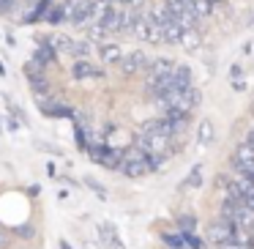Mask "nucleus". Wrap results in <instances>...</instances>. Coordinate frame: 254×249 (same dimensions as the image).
<instances>
[{"label":"nucleus","instance_id":"f257e3e1","mask_svg":"<svg viewBox=\"0 0 254 249\" xmlns=\"http://www.w3.org/2000/svg\"><path fill=\"white\" fill-rule=\"evenodd\" d=\"M68 19L79 28H88L90 19H96V11H99V0H68L66 3Z\"/></svg>","mask_w":254,"mask_h":249},{"label":"nucleus","instance_id":"f03ea898","mask_svg":"<svg viewBox=\"0 0 254 249\" xmlns=\"http://www.w3.org/2000/svg\"><path fill=\"white\" fill-rule=\"evenodd\" d=\"M238 230H241L238 225H232V222H227V219L219 216V219L208 222V227H205V241L221 247V244H227V241H235Z\"/></svg>","mask_w":254,"mask_h":249},{"label":"nucleus","instance_id":"7ed1b4c3","mask_svg":"<svg viewBox=\"0 0 254 249\" xmlns=\"http://www.w3.org/2000/svg\"><path fill=\"white\" fill-rule=\"evenodd\" d=\"M164 3H167V8L172 11V19H175V22L181 25L183 30L197 28L199 17H197V11H194L191 6H189L186 0H164Z\"/></svg>","mask_w":254,"mask_h":249},{"label":"nucleus","instance_id":"20e7f679","mask_svg":"<svg viewBox=\"0 0 254 249\" xmlns=\"http://www.w3.org/2000/svg\"><path fill=\"white\" fill-rule=\"evenodd\" d=\"M175 66H178L175 58H153L150 66H148V72H145V85L153 88L161 77H170V74L175 72Z\"/></svg>","mask_w":254,"mask_h":249},{"label":"nucleus","instance_id":"39448f33","mask_svg":"<svg viewBox=\"0 0 254 249\" xmlns=\"http://www.w3.org/2000/svg\"><path fill=\"white\" fill-rule=\"evenodd\" d=\"M150 61H153V58H148L142 50H134V52H128V55H123V61L118 63V66H121V72L126 74V77H134V74L148 72Z\"/></svg>","mask_w":254,"mask_h":249},{"label":"nucleus","instance_id":"423d86ee","mask_svg":"<svg viewBox=\"0 0 254 249\" xmlns=\"http://www.w3.org/2000/svg\"><path fill=\"white\" fill-rule=\"evenodd\" d=\"M71 77L79 80V83H85V80H101V77H104V72H101L99 66H93L88 58H77L74 66H71Z\"/></svg>","mask_w":254,"mask_h":249},{"label":"nucleus","instance_id":"0eeeda50","mask_svg":"<svg viewBox=\"0 0 254 249\" xmlns=\"http://www.w3.org/2000/svg\"><path fill=\"white\" fill-rule=\"evenodd\" d=\"M96 55H99L101 63H121L123 61V47L115 44V41H104V44L96 47Z\"/></svg>","mask_w":254,"mask_h":249},{"label":"nucleus","instance_id":"6e6552de","mask_svg":"<svg viewBox=\"0 0 254 249\" xmlns=\"http://www.w3.org/2000/svg\"><path fill=\"white\" fill-rule=\"evenodd\" d=\"M172 80H175V88L178 90H186V88H191V85H194V74H191V69H189L186 63H178L175 72H172Z\"/></svg>","mask_w":254,"mask_h":249},{"label":"nucleus","instance_id":"1a4fd4ad","mask_svg":"<svg viewBox=\"0 0 254 249\" xmlns=\"http://www.w3.org/2000/svg\"><path fill=\"white\" fill-rule=\"evenodd\" d=\"M181 47L186 52H194V50H199L202 47V33H199L197 28H189V30H183V36H181Z\"/></svg>","mask_w":254,"mask_h":249},{"label":"nucleus","instance_id":"9d476101","mask_svg":"<svg viewBox=\"0 0 254 249\" xmlns=\"http://www.w3.org/2000/svg\"><path fill=\"white\" fill-rule=\"evenodd\" d=\"M139 132H156V134H170L172 137V126H170V118H153V121H145Z\"/></svg>","mask_w":254,"mask_h":249},{"label":"nucleus","instance_id":"9b49d317","mask_svg":"<svg viewBox=\"0 0 254 249\" xmlns=\"http://www.w3.org/2000/svg\"><path fill=\"white\" fill-rule=\"evenodd\" d=\"M150 19H153V22L159 25V28H164L167 22H175V19H172V11L167 8L164 0H161V3H156V6L150 8Z\"/></svg>","mask_w":254,"mask_h":249},{"label":"nucleus","instance_id":"f8f14e48","mask_svg":"<svg viewBox=\"0 0 254 249\" xmlns=\"http://www.w3.org/2000/svg\"><path fill=\"white\" fill-rule=\"evenodd\" d=\"M181 36H183V28L178 22H167L164 28H161V39H164V44H181Z\"/></svg>","mask_w":254,"mask_h":249},{"label":"nucleus","instance_id":"ddd939ff","mask_svg":"<svg viewBox=\"0 0 254 249\" xmlns=\"http://www.w3.org/2000/svg\"><path fill=\"white\" fill-rule=\"evenodd\" d=\"M213 137H216L213 123H210V121H202V123L197 126V143L205 148V145H210V143H213Z\"/></svg>","mask_w":254,"mask_h":249},{"label":"nucleus","instance_id":"4468645a","mask_svg":"<svg viewBox=\"0 0 254 249\" xmlns=\"http://www.w3.org/2000/svg\"><path fill=\"white\" fill-rule=\"evenodd\" d=\"M99 233H101V238H104L107 244H112V249H126L121 241H118V230L110 225V222H101V225H99Z\"/></svg>","mask_w":254,"mask_h":249},{"label":"nucleus","instance_id":"2eb2a0df","mask_svg":"<svg viewBox=\"0 0 254 249\" xmlns=\"http://www.w3.org/2000/svg\"><path fill=\"white\" fill-rule=\"evenodd\" d=\"M50 44L55 47L58 55H71V50H74V39H71V36H63V33H58Z\"/></svg>","mask_w":254,"mask_h":249},{"label":"nucleus","instance_id":"dca6fc26","mask_svg":"<svg viewBox=\"0 0 254 249\" xmlns=\"http://www.w3.org/2000/svg\"><path fill=\"white\" fill-rule=\"evenodd\" d=\"M161 241H164L170 249H186V236H183V230H178V233H164V236H161Z\"/></svg>","mask_w":254,"mask_h":249},{"label":"nucleus","instance_id":"f3484780","mask_svg":"<svg viewBox=\"0 0 254 249\" xmlns=\"http://www.w3.org/2000/svg\"><path fill=\"white\" fill-rule=\"evenodd\" d=\"M186 3L194 8V11H197L199 19H202V17H210V14H213V6H216V3H210V0H186Z\"/></svg>","mask_w":254,"mask_h":249},{"label":"nucleus","instance_id":"a211bd4d","mask_svg":"<svg viewBox=\"0 0 254 249\" xmlns=\"http://www.w3.org/2000/svg\"><path fill=\"white\" fill-rule=\"evenodd\" d=\"M110 36H112V33H110V30H107L101 22H96V25H90V28H88V39L96 41V44H104V39H110Z\"/></svg>","mask_w":254,"mask_h":249},{"label":"nucleus","instance_id":"6ab92c4d","mask_svg":"<svg viewBox=\"0 0 254 249\" xmlns=\"http://www.w3.org/2000/svg\"><path fill=\"white\" fill-rule=\"evenodd\" d=\"M90 52H93V41L90 39H74V50H71V55L74 58H90Z\"/></svg>","mask_w":254,"mask_h":249},{"label":"nucleus","instance_id":"aec40b11","mask_svg":"<svg viewBox=\"0 0 254 249\" xmlns=\"http://www.w3.org/2000/svg\"><path fill=\"white\" fill-rule=\"evenodd\" d=\"M202 170H205L202 165H194L191 170H189V178H186L189 189H202Z\"/></svg>","mask_w":254,"mask_h":249},{"label":"nucleus","instance_id":"412c9836","mask_svg":"<svg viewBox=\"0 0 254 249\" xmlns=\"http://www.w3.org/2000/svg\"><path fill=\"white\" fill-rule=\"evenodd\" d=\"M63 19H68L66 3H63V6H52V8H50V14H47V22H50V25H61Z\"/></svg>","mask_w":254,"mask_h":249},{"label":"nucleus","instance_id":"4be33fe9","mask_svg":"<svg viewBox=\"0 0 254 249\" xmlns=\"http://www.w3.org/2000/svg\"><path fill=\"white\" fill-rule=\"evenodd\" d=\"M85 186H88L90 189V192H93L96 194V197H101V200H107V189H104V183H99V181H96V178L93 175H85Z\"/></svg>","mask_w":254,"mask_h":249},{"label":"nucleus","instance_id":"5701e85b","mask_svg":"<svg viewBox=\"0 0 254 249\" xmlns=\"http://www.w3.org/2000/svg\"><path fill=\"white\" fill-rule=\"evenodd\" d=\"M178 225H181L183 233H194V230H197V216H194V214H181V216H178Z\"/></svg>","mask_w":254,"mask_h":249},{"label":"nucleus","instance_id":"b1692460","mask_svg":"<svg viewBox=\"0 0 254 249\" xmlns=\"http://www.w3.org/2000/svg\"><path fill=\"white\" fill-rule=\"evenodd\" d=\"M219 249H254V247H249V244H241V241H227V244H221Z\"/></svg>","mask_w":254,"mask_h":249},{"label":"nucleus","instance_id":"393cba45","mask_svg":"<svg viewBox=\"0 0 254 249\" xmlns=\"http://www.w3.org/2000/svg\"><path fill=\"white\" fill-rule=\"evenodd\" d=\"M126 6L134 8V11H142V8H145V0H126Z\"/></svg>","mask_w":254,"mask_h":249},{"label":"nucleus","instance_id":"a878e982","mask_svg":"<svg viewBox=\"0 0 254 249\" xmlns=\"http://www.w3.org/2000/svg\"><path fill=\"white\" fill-rule=\"evenodd\" d=\"M243 205H249V208H254V192L243 194Z\"/></svg>","mask_w":254,"mask_h":249},{"label":"nucleus","instance_id":"bb28decb","mask_svg":"<svg viewBox=\"0 0 254 249\" xmlns=\"http://www.w3.org/2000/svg\"><path fill=\"white\" fill-rule=\"evenodd\" d=\"M241 172H246L249 178H254V165H243V167H238Z\"/></svg>","mask_w":254,"mask_h":249},{"label":"nucleus","instance_id":"cd10ccee","mask_svg":"<svg viewBox=\"0 0 254 249\" xmlns=\"http://www.w3.org/2000/svg\"><path fill=\"white\" fill-rule=\"evenodd\" d=\"M6 123H8V132H17V129H19V123H17V121H14V118H8V121H6Z\"/></svg>","mask_w":254,"mask_h":249},{"label":"nucleus","instance_id":"c85d7f7f","mask_svg":"<svg viewBox=\"0 0 254 249\" xmlns=\"http://www.w3.org/2000/svg\"><path fill=\"white\" fill-rule=\"evenodd\" d=\"M232 88H235V90H243V88H246V83H243V80H235V83H232Z\"/></svg>","mask_w":254,"mask_h":249},{"label":"nucleus","instance_id":"c756f323","mask_svg":"<svg viewBox=\"0 0 254 249\" xmlns=\"http://www.w3.org/2000/svg\"><path fill=\"white\" fill-rule=\"evenodd\" d=\"M246 140H249V143H254V123L249 126V132H246Z\"/></svg>","mask_w":254,"mask_h":249},{"label":"nucleus","instance_id":"7c9ffc66","mask_svg":"<svg viewBox=\"0 0 254 249\" xmlns=\"http://www.w3.org/2000/svg\"><path fill=\"white\" fill-rule=\"evenodd\" d=\"M0 244H3V233H0Z\"/></svg>","mask_w":254,"mask_h":249},{"label":"nucleus","instance_id":"2f4dec72","mask_svg":"<svg viewBox=\"0 0 254 249\" xmlns=\"http://www.w3.org/2000/svg\"><path fill=\"white\" fill-rule=\"evenodd\" d=\"M210 3H221V0H210Z\"/></svg>","mask_w":254,"mask_h":249},{"label":"nucleus","instance_id":"473e14b6","mask_svg":"<svg viewBox=\"0 0 254 249\" xmlns=\"http://www.w3.org/2000/svg\"><path fill=\"white\" fill-rule=\"evenodd\" d=\"M252 233H254V230H252Z\"/></svg>","mask_w":254,"mask_h":249}]
</instances>
